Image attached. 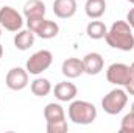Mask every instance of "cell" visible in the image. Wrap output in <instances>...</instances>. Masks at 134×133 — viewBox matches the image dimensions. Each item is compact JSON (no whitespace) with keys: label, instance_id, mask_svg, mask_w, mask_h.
<instances>
[{"label":"cell","instance_id":"20","mask_svg":"<svg viewBox=\"0 0 134 133\" xmlns=\"http://www.w3.org/2000/svg\"><path fill=\"white\" fill-rule=\"evenodd\" d=\"M120 132L122 133H134V113L130 111L128 114L123 116L122 124H120Z\"/></svg>","mask_w":134,"mask_h":133},{"label":"cell","instance_id":"1","mask_svg":"<svg viewBox=\"0 0 134 133\" xmlns=\"http://www.w3.org/2000/svg\"><path fill=\"white\" fill-rule=\"evenodd\" d=\"M106 42L112 49H119L122 52H131L134 49L133 28L126 21H117L108 30L104 36Z\"/></svg>","mask_w":134,"mask_h":133},{"label":"cell","instance_id":"2","mask_svg":"<svg viewBox=\"0 0 134 133\" xmlns=\"http://www.w3.org/2000/svg\"><path fill=\"white\" fill-rule=\"evenodd\" d=\"M69 117L78 125H89L97 119V108L91 102L75 100L69 106Z\"/></svg>","mask_w":134,"mask_h":133},{"label":"cell","instance_id":"13","mask_svg":"<svg viewBox=\"0 0 134 133\" xmlns=\"http://www.w3.org/2000/svg\"><path fill=\"white\" fill-rule=\"evenodd\" d=\"M86 16L91 19H100L106 11V2L104 0H87L84 6Z\"/></svg>","mask_w":134,"mask_h":133},{"label":"cell","instance_id":"5","mask_svg":"<svg viewBox=\"0 0 134 133\" xmlns=\"http://www.w3.org/2000/svg\"><path fill=\"white\" fill-rule=\"evenodd\" d=\"M0 25L8 32H19L24 25L22 14L13 6L0 8Z\"/></svg>","mask_w":134,"mask_h":133},{"label":"cell","instance_id":"22","mask_svg":"<svg viewBox=\"0 0 134 133\" xmlns=\"http://www.w3.org/2000/svg\"><path fill=\"white\" fill-rule=\"evenodd\" d=\"M126 22L131 25V28H134V8L130 9V13L126 14Z\"/></svg>","mask_w":134,"mask_h":133},{"label":"cell","instance_id":"16","mask_svg":"<svg viewBox=\"0 0 134 133\" xmlns=\"http://www.w3.org/2000/svg\"><path fill=\"white\" fill-rule=\"evenodd\" d=\"M44 117L47 122H52V121H59V119H66V113L63 110V106L59 103H48L45 108H44Z\"/></svg>","mask_w":134,"mask_h":133},{"label":"cell","instance_id":"23","mask_svg":"<svg viewBox=\"0 0 134 133\" xmlns=\"http://www.w3.org/2000/svg\"><path fill=\"white\" fill-rule=\"evenodd\" d=\"M3 57V47H2V44H0V58Z\"/></svg>","mask_w":134,"mask_h":133},{"label":"cell","instance_id":"3","mask_svg":"<svg viewBox=\"0 0 134 133\" xmlns=\"http://www.w3.org/2000/svg\"><path fill=\"white\" fill-rule=\"evenodd\" d=\"M128 103V96H126V91L120 89V88H115L112 91H109L103 100H101V106L104 110V113L114 116V114H119Z\"/></svg>","mask_w":134,"mask_h":133},{"label":"cell","instance_id":"18","mask_svg":"<svg viewBox=\"0 0 134 133\" xmlns=\"http://www.w3.org/2000/svg\"><path fill=\"white\" fill-rule=\"evenodd\" d=\"M31 93L37 97H45L52 91V83L47 78H36L31 81Z\"/></svg>","mask_w":134,"mask_h":133},{"label":"cell","instance_id":"10","mask_svg":"<svg viewBox=\"0 0 134 133\" xmlns=\"http://www.w3.org/2000/svg\"><path fill=\"white\" fill-rule=\"evenodd\" d=\"M53 93H55V97L58 100H61V102H70V100H73L76 97L78 89L70 81H61V83H58L55 86Z\"/></svg>","mask_w":134,"mask_h":133},{"label":"cell","instance_id":"12","mask_svg":"<svg viewBox=\"0 0 134 133\" xmlns=\"http://www.w3.org/2000/svg\"><path fill=\"white\" fill-rule=\"evenodd\" d=\"M24 16L30 17H44L45 16V5L41 0H28L24 5Z\"/></svg>","mask_w":134,"mask_h":133},{"label":"cell","instance_id":"8","mask_svg":"<svg viewBox=\"0 0 134 133\" xmlns=\"http://www.w3.org/2000/svg\"><path fill=\"white\" fill-rule=\"evenodd\" d=\"M53 13L59 19H70L76 13V0H55Z\"/></svg>","mask_w":134,"mask_h":133},{"label":"cell","instance_id":"26","mask_svg":"<svg viewBox=\"0 0 134 133\" xmlns=\"http://www.w3.org/2000/svg\"><path fill=\"white\" fill-rule=\"evenodd\" d=\"M128 2H130V3H133V5H134V0H128Z\"/></svg>","mask_w":134,"mask_h":133},{"label":"cell","instance_id":"6","mask_svg":"<svg viewBox=\"0 0 134 133\" xmlns=\"http://www.w3.org/2000/svg\"><path fill=\"white\" fill-rule=\"evenodd\" d=\"M131 77H133L131 67L128 64H123V63H114L106 70L108 81L112 83V85H117V86H125L130 81Z\"/></svg>","mask_w":134,"mask_h":133},{"label":"cell","instance_id":"4","mask_svg":"<svg viewBox=\"0 0 134 133\" xmlns=\"http://www.w3.org/2000/svg\"><path fill=\"white\" fill-rule=\"evenodd\" d=\"M53 63V55L50 50H39L27 60V72L31 75H39L47 70Z\"/></svg>","mask_w":134,"mask_h":133},{"label":"cell","instance_id":"11","mask_svg":"<svg viewBox=\"0 0 134 133\" xmlns=\"http://www.w3.org/2000/svg\"><path fill=\"white\" fill-rule=\"evenodd\" d=\"M61 70H63V75L67 77V78H76L81 74H84L83 60H80V58H67L63 63Z\"/></svg>","mask_w":134,"mask_h":133},{"label":"cell","instance_id":"9","mask_svg":"<svg viewBox=\"0 0 134 133\" xmlns=\"http://www.w3.org/2000/svg\"><path fill=\"white\" fill-rule=\"evenodd\" d=\"M83 64H84V72L89 74V75H97L103 70L104 66V61H103V57L97 52H92V53H87L84 58H83Z\"/></svg>","mask_w":134,"mask_h":133},{"label":"cell","instance_id":"15","mask_svg":"<svg viewBox=\"0 0 134 133\" xmlns=\"http://www.w3.org/2000/svg\"><path fill=\"white\" fill-rule=\"evenodd\" d=\"M34 44V33L31 30H19L14 36V45L19 50H28Z\"/></svg>","mask_w":134,"mask_h":133},{"label":"cell","instance_id":"25","mask_svg":"<svg viewBox=\"0 0 134 133\" xmlns=\"http://www.w3.org/2000/svg\"><path fill=\"white\" fill-rule=\"evenodd\" d=\"M131 111H133V113H134V102H133V103H131Z\"/></svg>","mask_w":134,"mask_h":133},{"label":"cell","instance_id":"21","mask_svg":"<svg viewBox=\"0 0 134 133\" xmlns=\"http://www.w3.org/2000/svg\"><path fill=\"white\" fill-rule=\"evenodd\" d=\"M125 88H126V93H128V94L134 96V77H131V78H130V81L125 85Z\"/></svg>","mask_w":134,"mask_h":133},{"label":"cell","instance_id":"19","mask_svg":"<svg viewBox=\"0 0 134 133\" xmlns=\"http://www.w3.org/2000/svg\"><path fill=\"white\" fill-rule=\"evenodd\" d=\"M67 130H69V125H67L66 119L47 122V132L48 133H66Z\"/></svg>","mask_w":134,"mask_h":133},{"label":"cell","instance_id":"17","mask_svg":"<svg viewBox=\"0 0 134 133\" xmlns=\"http://www.w3.org/2000/svg\"><path fill=\"white\" fill-rule=\"evenodd\" d=\"M86 33L91 39H103L106 33H108V28L106 25L101 22V21H92L87 24L86 27Z\"/></svg>","mask_w":134,"mask_h":133},{"label":"cell","instance_id":"14","mask_svg":"<svg viewBox=\"0 0 134 133\" xmlns=\"http://www.w3.org/2000/svg\"><path fill=\"white\" fill-rule=\"evenodd\" d=\"M58 33H59V25H58L56 22H53V21L44 19L42 24L39 25V28L36 30L34 34H37V36L42 38V39H52V38H55Z\"/></svg>","mask_w":134,"mask_h":133},{"label":"cell","instance_id":"7","mask_svg":"<svg viewBox=\"0 0 134 133\" xmlns=\"http://www.w3.org/2000/svg\"><path fill=\"white\" fill-rule=\"evenodd\" d=\"M5 83L13 91H22L28 85V72L22 67H13L5 78Z\"/></svg>","mask_w":134,"mask_h":133},{"label":"cell","instance_id":"27","mask_svg":"<svg viewBox=\"0 0 134 133\" xmlns=\"http://www.w3.org/2000/svg\"><path fill=\"white\" fill-rule=\"evenodd\" d=\"M0 36H2V25H0Z\"/></svg>","mask_w":134,"mask_h":133},{"label":"cell","instance_id":"24","mask_svg":"<svg viewBox=\"0 0 134 133\" xmlns=\"http://www.w3.org/2000/svg\"><path fill=\"white\" fill-rule=\"evenodd\" d=\"M130 67H131V74H133V77H134V61H133V64H131Z\"/></svg>","mask_w":134,"mask_h":133}]
</instances>
